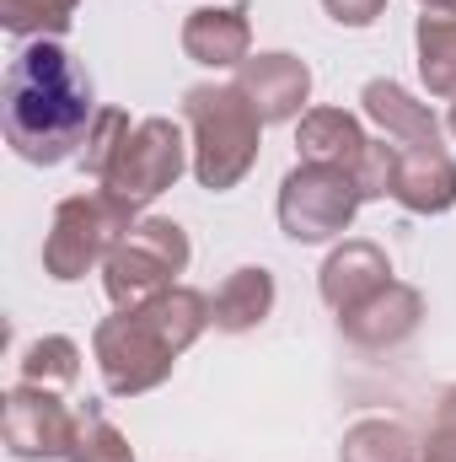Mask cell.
<instances>
[{"label": "cell", "instance_id": "6da1fadb", "mask_svg": "<svg viewBox=\"0 0 456 462\" xmlns=\"http://www.w3.org/2000/svg\"><path fill=\"white\" fill-rule=\"evenodd\" d=\"M5 140L32 167H59L87 151L97 129V92L81 60L54 38H27L0 81Z\"/></svg>", "mask_w": 456, "mask_h": 462}, {"label": "cell", "instance_id": "7a4b0ae2", "mask_svg": "<svg viewBox=\"0 0 456 462\" xmlns=\"http://www.w3.org/2000/svg\"><path fill=\"white\" fill-rule=\"evenodd\" d=\"M205 323H210V301L183 285L108 318L97 328V365H103L108 393L129 398V393H150L156 382H167L172 360L205 334Z\"/></svg>", "mask_w": 456, "mask_h": 462}, {"label": "cell", "instance_id": "3957f363", "mask_svg": "<svg viewBox=\"0 0 456 462\" xmlns=\"http://www.w3.org/2000/svg\"><path fill=\"white\" fill-rule=\"evenodd\" d=\"M183 114L194 124V178L221 194L247 178V167L258 162V108L236 92V87H188Z\"/></svg>", "mask_w": 456, "mask_h": 462}, {"label": "cell", "instance_id": "277c9868", "mask_svg": "<svg viewBox=\"0 0 456 462\" xmlns=\"http://www.w3.org/2000/svg\"><path fill=\"white\" fill-rule=\"evenodd\" d=\"M134 231V205L118 194H76L54 210V231L43 236V269L54 280H81L92 263H108L118 242Z\"/></svg>", "mask_w": 456, "mask_h": 462}, {"label": "cell", "instance_id": "5b68a950", "mask_svg": "<svg viewBox=\"0 0 456 462\" xmlns=\"http://www.w3.org/2000/svg\"><path fill=\"white\" fill-rule=\"evenodd\" d=\"M188 269V236L178 221H145L108 253V296L118 307H140L172 291V274Z\"/></svg>", "mask_w": 456, "mask_h": 462}, {"label": "cell", "instance_id": "8992f818", "mask_svg": "<svg viewBox=\"0 0 456 462\" xmlns=\"http://www.w3.org/2000/svg\"><path fill=\"white\" fill-rule=\"evenodd\" d=\"M360 199L365 194H360L354 172L306 162L279 189V226H285V236H296V242H328V236H339L354 221Z\"/></svg>", "mask_w": 456, "mask_h": 462}, {"label": "cell", "instance_id": "52a82bcc", "mask_svg": "<svg viewBox=\"0 0 456 462\" xmlns=\"http://www.w3.org/2000/svg\"><path fill=\"white\" fill-rule=\"evenodd\" d=\"M183 162H188L183 129H178L172 118H145V124H134L129 140L118 145V156H114V167H108V178H103V189L140 210V205H150L156 194H167V189L178 183Z\"/></svg>", "mask_w": 456, "mask_h": 462}, {"label": "cell", "instance_id": "ba28073f", "mask_svg": "<svg viewBox=\"0 0 456 462\" xmlns=\"http://www.w3.org/2000/svg\"><path fill=\"white\" fill-rule=\"evenodd\" d=\"M0 436L11 457H70L76 441V414L49 393V387H16L0 414Z\"/></svg>", "mask_w": 456, "mask_h": 462}, {"label": "cell", "instance_id": "9c48e42d", "mask_svg": "<svg viewBox=\"0 0 456 462\" xmlns=\"http://www.w3.org/2000/svg\"><path fill=\"white\" fill-rule=\"evenodd\" d=\"M236 92L258 108L263 124H279V118L301 114V103L312 92V70L296 54H252L236 70Z\"/></svg>", "mask_w": 456, "mask_h": 462}, {"label": "cell", "instance_id": "30bf717a", "mask_svg": "<svg viewBox=\"0 0 456 462\" xmlns=\"http://www.w3.org/2000/svg\"><path fill=\"white\" fill-rule=\"evenodd\" d=\"M419 312H424V301H419V291H408V285H397V280H387L376 296H365L360 307H349L339 323L343 334L354 339V345H397V339H408L414 328H419Z\"/></svg>", "mask_w": 456, "mask_h": 462}, {"label": "cell", "instance_id": "8fae6325", "mask_svg": "<svg viewBox=\"0 0 456 462\" xmlns=\"http://www.w3.org/2000/svg\"><path fill=\"white\" fill-rule=\"evenodd\" d=\"M247 38H252L247 5H205V11H194V16L183 22V49H188V60L215 65V70L247 60Z\"/></svg>", "mask_w": 456, "mask_h": 462}, {"label": "cell", "instance_id": "7c38bea8", "mask_svg": "<svg viewBox=\"0 0 456 462\" xmlns=\"http://www.w3.org/2000/svg\"><path fill=\"white\" fill-rule=\"evenodd\" d=\"M387 253L376 247V242H343L339 253L323 263V301L333 307V312H349V307H360L365 296H376L381 285H387Z\"/></svg>", "mask_w": 456, "mask_h": 462}, {"label": "cell", "instance_id": "4fadbf2b", "mask_svg": "<svg viewBox=\"0 0 456 462\" xmlns=\"http://www.w3.org/2000/svg\"><path fill=\"white\" fill-rule=\"evenodd\" d=\"M301 156L317 162V167H343V172H360L370 140L360 134V124L343 114V108H312L301 118V134H296Z\"/></svg>", "mask_w": 456, "mask_h": 462}, {"label": "cell", "instance_id": "5bb4252c", "mask_svg": "<svg viewBox=\"0 0 456 462\" xmlns=\"http://www.w3.org/2000/svg\"><path fill=\"white\" fill-rule=\"evenodd\" d=\"M360 103H365V114L376 118L387 134H397V145H435V140H441L435 114H430L424 103H414L397 81H370V87L360 92Z\"/></svg>", "mask_w": 456, "mask_h": 462}, {"label": "cell", "instance_id": "9a60e30c", "mask_svg": "<svg viewBox=\"0 0 456 462\" xmlns=\"http://www.w3.org/2000/svg\"><path fill=\"white\" fill-rule=\"evenodd\" d=\"M269 307H274V274L269 269H236L210 301V323L226 334H247L269 318Z\"/></svg>", "mask_w": 456, "mask_h": 462}, {"label": "cell", "instance_id": "2e32d148", "mask_svg": "<svg viewBox=\"0 0 456 462\" xmlns=\"http://www.w3.org/2000/svg\"><path fill=\"white\" fill-rule=\"evenodd\" d=\"M419 76L435 97H456V16H419Z\"/></svg>", "mask_w": 456, "mask_h": 462}, {"label": "cell", "instance_id": "e0dca14e", "mask_svg": "<svg viewBox=\"0 0 456 462\" xmlns=\"http://www.w3.org/2000/svg\"><path fill=\"white\" fill-rule=\"evenodd\" d=\"M343 462H414V441L392 420H365L343 436Z\"/></svg>", "mask_w": 456, "mask_h": 462}, {"label": "cell", "instance_id": "ac0fdd59", "mask_svg": "<svg viewBox=\"0 0 456 462\" xmlns=\"http://www.w3.org/2000/svg\"><path fill=\"white\" fill-rule=\"evenodd\" d=\"M70 462H134L129 441L114 430V420L103 414V403H87L76 414V441H70Z\"/></svg>", "mask_w": 456, "mask_h": 462}, {"label": "cell", "instance_id": "d6986e66", "mask_svg": "<svg viewBox=\"0 0 456 462\" xmlns=\"http://www.w3.org/2000/svg\"><path fill=\"white\" fill-rule=\"evenodd\" d=\"M22 376L32 387H70L81 376V349L70 339H59V334H49V339H38L22 355Z\"/></svg>", "mask_w": 456, "mask_h": 462}, {"label": "cell", "instance_id": "ffe728a7", "mask_svg": "<svg viewBox=\"0 0 456 462\" xmlns=\"http://www.w3.org/2000/svg\"><path fill=\"white\" fill-rule=\"evenodd\" d=\"M76 16V0H0V22L11 32L32 38H59Z\"/></svg>", "mask_w": 456, "mask_h": 462}, {"label": "cell", "instance_id": "44dd1931", "mask_svg": "<svg viewBox=\"0 0 456 462\" xmlns=\"http://www.w3.org/2000/svg\"><path fill=\"white\" fill-rule=\"evenodd\" d=\"M129 140V114H118V108H103L97 114V129H92V140H87V151H81V167L103 183L108 178V167H114L118 145Z\"/></svg>", "mask_w": 456, "mask_h": 462}, {"label": "cell", "instance_id": "7402d4cb", "mask_svg": "<svg viewBox=\"0 0 456 462\" xmlns=\"http://www.w3.org/2000/svg\"><path fill=\"white\" fill-rule=\"evenodd\" d=\"M424 462H456V387L435 403V425L424 441Z\"/></svg>", "mask_w": 456, "mask_h": 462}, {"label": "cell", "instance_id": "603a6c76", "mask_svg": "<svg viewBox=\"0 0 456 462\" xmlns=\"http://www.w3.org/2000/svg\"><path fill=\"white\" fill-rule=\"evenodd\" d=\"M323 5H328V16L339 27H370L387 11V0H323Z\"/></svg>", "mask_w": 456, "mask_h": 462}, {"label": "cell", "instance_id": "cb8c5ba5", "mask_svg": "<svg viewBox=\"0 0 456 462\" xmlns=\"http://www.w3.org/2000/svg\"><path fill=\"white\" fill-rule=\"evenodd\" d=\"M424 11H441V16H456V0H424Z\"/></svg>", "mask_w": 456, "mask_h": 462}, {"label": "cell", "instance_id": "d4e9b609", "mask_svg": "<svg viewBox=\"0 0 456 462\" xmlns=\"http://www.w3.org/2000/svg\"><path fill=\"white\" fill-rule=\"evenodd\" d=\"M451 129H456V108H451Z\"/></svg>", "mask_w": 456, "mask_h": 462}]
</instances>
